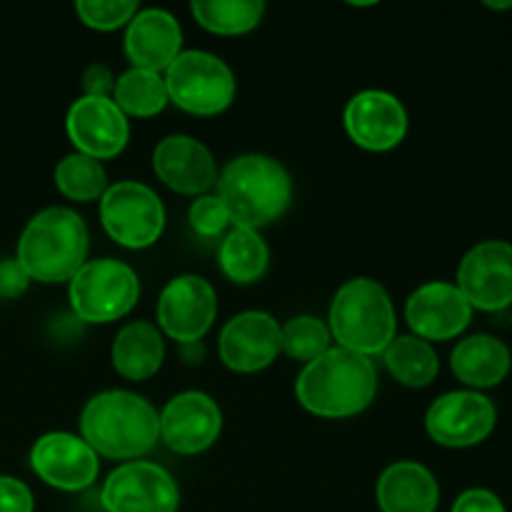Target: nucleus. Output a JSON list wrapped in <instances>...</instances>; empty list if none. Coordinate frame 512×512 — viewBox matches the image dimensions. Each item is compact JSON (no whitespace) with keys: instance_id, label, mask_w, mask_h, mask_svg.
<instances>
[{"instance_id":"1","label":"nucleus","mask_w":512,"mask_h":512,"mask_svg":"<svg viewBox=\"0 0 512 512\" xmlns=\"http://www.w3.org/2000/svg\"><path fill=\"white\" fill-rule=\"evenodd\" d=\"M378 393V370L365 355L330 348L305 365L295 380V395L308 413L318 418H353L370 408Z\"/></svg>"},{"instance_id":"2","label":"nucleus","mask_w":512,"mask_h":512,"mask_svg":"<svg viewBox=\"0 0 512 512\" xmlns=\"http://www.w3.org/2000/svg\"><path fill=\"white\" fill-rule=\"evenodd\" d=\"M80 438L98 455L138 460L160 440V415L143 395L105 390L93 395L80 413Z\"/></svg>"},{"instance_id":"3","label":"nucleus","mask_w":512,"mask_h":512,"mask_svg":"<svg viewBox=\"0 0 512 512\" xmlns=\"http://www.w3.org/2000/svg\"><path fill=\"white\" fill-rule=\"evenodd\" d=\"M218 198L235 228L260 230L275 223L293 200V180L270 155L248 153L230 160L218 173Z\"/></svg>"},{"instance_id":"4","label":"nucleus","mask_w":512,"mask_h":512,"mask_svg":"<svg viewBox=\"0 0 512 512\" xmlns=\"http://www.w3.org/2000/svg\"><path fill=\"white\" fill-rule=\"evenodd\" d=\"M88 225L70 208H45L28 220L18 240V260L30 280L70 283L88 263Z\"/></svg>"},{"instance_id":"5","label":"nucleus","mask_w":512,"mask_h":512,"mask_svg":"<svg viewBox=\"0 0 512 512\" xmlns=\"http://www.w3.org/2000/svg\"><path fill=\"white\" fill-rule=\"evenodd\" d=\"M398 318L388 290L373 278H353L330 303L328 330L338 348L373 358L393 343Z\"/></svg>"},{"instance_id":"6","label":"nucleus","mask_w":512,"mask_h":512,"mask_svg":"<svg viewBox=\"0 0 512 512\" xmlns=\"http://www.w3.org/2000/svg\"><path fill=\"white\" fill-rule=\"evenodd\" d=\"M70 308L80 323L105 325L125 318L138 305V273L123 260H88L68 283Z\"/></svg>"},{"instance_id":"7","label":"nucleus","mask_w":512,"mask_h":512,"mask_svg":"<svg viewBox=\"0 0 512 512\" xmlns=\"http://www.w3.org/2000/svg\"><path fill=\"white\" fill-rule=\"evenodd\" d=\"M168 100L190 115H220L235 100V75L225 60L205 50H183L165 70Z\"/></svg>"},{"instance_id":"8","label":"nucleus","mask_w":512,"mask_h":512,"mask_svg":"<svg viewBox=\"0 0 512 512\" xmlns=\"http://www.w3.org/2000/svg\"><path fill=\"white\" fill-rule=\"evenodd\" d=\"M100 223L105 233L123 248H150L165 230L163 200L145 183L120 180L108 185L100 198Z\"/></svg>"},{"instance_id":"9","label":"nucleus","mask_w":512,"mask_h":512,"mask_svg":"<svg viewBox=\"0 0 512 512\" xmlns=\"http://www.w3.org/2000/svg\"><path fill=\"white\" fill-rule=\"evenodd\" d=\"M100 505L105 512H178L180 490L165 468L130 460L108 475Z\"/></svg>"},{"instance_id":"10","label":"nucleus","mask_w":512,"mask_h":512,"mask_svg":"<svg viewBox=\"0 0 512 512\" xmlns=\"http://www.w3.org/2000/svg\"><path fill=\"white\" fill-rule=\"evenodd\" d=\"M218 315L215 288L200 275H178L158 298V325L175 343H198Z\"/></svg>"},{"instance_id":"11","label":"nucleus","mask_w":512,"mask_h":512,"mask_svg":"<svg viewBox=\"0 0 512 512\" xmlns=\"http://www.w3.org/2000/svg\"><path fill=\"white\" fill-rule=\"evenodd\" d=\"M495 405L475 390H455L435 400L425 413V430L443 448H473L495 430Z\"/></svg>"},{"instance_id":"12","label":"nucleus","mask_w":512,"mask_h":512,"mask_svg":"<svg viewBox=\"0 0 512 512\" xmlns=\"http://www.w3.org/2000/svg\"><path fill=\"white\" fill-rule=\"evenodd\" d=\"M458 290L470 308L498 313L512 305V245L485 240L465 253L458 268Z\"/></svg>"},{"instance_id":"13","label":"nucleus","mask_w":512,"mask_h":512,"mask_svg":"<svg viewBox=\"0 0 512 512\" xmlns=\"http://www.w3.org/2000/svg\"><path fill=\"white\" fill-rule=\"evenodd\" d=\"M343 125L355 145L385 153L408 135V110L388 90H360L345 105Z\"/></svg>"},{"instance_id":"14","label":"nucleus","mask_w":512,"mask_h":512,"mask_svg":"<svg viewBox=\"0 0 512 512\" xmlns=\"http://www.w3.org/2000/svg\"><path fill=\"white\" fill-rule=\"evenodd\" d=\"M30 468L45 485L63 493L90 488L100 473L98 453L73 433H45L30 450Z\"/></svg>"},{"instance_id":"15","label":"nucleus","mask_w":512,"mask_h":512,"mask_svg":"<svg viewBox=\"0 0 512 512\" xmlns=\"http://www.w3.org/2000/svg\"><path fill=\"white\" fill-rule=\"evenodd\" d=\"M65 133L75 153L95 160H110L125 150L130 140V123L113 98H83L70 105L65 115Z\"/></svg>"},{"instance_id":"16","label":"nucleus","mask_w":512,"mask_h":512,"mask_svg":"<svg viewBox=\"0 0 512 512\" xmlns=\"http://www.w3.org/2000/svg\"><path fill=\"white\" fill-rule=\"evenodd\" d=\"M160 440L178 455H198L213 448L223 428V413L210 395L188 390L165 403Z\"/></svg>"},{"instance_id":"17","label":"nucleus","mask_w":512,"mask_h":512,"mask_svg":"<svg viewBox=\"0 0 512 512\" xmlns=\"http://www.w3.org/2000/svg\"><path fill=\"white\" fill-rule=\"evenodd\" d=\"M218 353L233 373H260L280 355V323L263 310H245L223 325Z\"/></svg>"},{"instance_id":"18","label":"nucleus","mask_w":512,"mask_h":512,"mask_svg":"<svg viewBox=\"0 0 512 512\" xmlns=\"http://www.w3.org/2000/svg\"><path fill=\"white\" fill-rule=\"evenodd\" d=\"M473 318V308L458 285L433 280V283L420 285L415 293H410L405 303V320L413 330L415 338L425 340H453L463 333Z\"/></svg>"},{"instance_id":"19","label":"nucleus","mask_w":512,"mask_h":512,"mask_svg":"<svg viewBox=\"0 0 512 512\" xmlns=\"http://www.w3.org/2000/svg\"><path fill=\"white\" fill-rule=\"evenodd\" d=\"M153 170L160 183L180 195H208L218 183V163L200 140L168 135L153 150Z\"/></svg>"},{"instance_id":"20","label":"nucleus","mask_w":512,"mask_h":512,"mask_svg":"<svg viewBox=\"0 0 512 512\" xmlns=\"http://www.w3.org/2000/svg\"><path fill=\"white\" fill-rule=\"evenodd\" d=\"M125 55L133 68L163 73L183 50V30L175 15L163 8H145L125 25Z\"/></svg>"},{"instance_id":"21","label":"nucleus","mask_w":512,"mask_h":512,"mask_svg":"<svg viewBox=\"0 0 512 512\" xmlns=\"http://www.w3.org/2000/svg\"><path fill=\"white\" fill-rule=\"evenodd\" d=\"M375 498L383 512H435L440 503V488L425 465L400 460L383 470Z\"/></svg>"},{"instance_id":"22","label":"nucleus","mask_w":512,"mask_h":512,"mask_svg":"<svg viewBox=\"0 0 512 512\" xmlns=\"http://www.w3.org/2000/svg\"><path fill=\"white\" fill-rule=\"evenodd\" d=\"M512 355L508 345L493 335H470L455 345L450 368L460 383L470 388H495L510 373Z\"/></svg>"},{"instance_id":"23","label":"nucleus","mask_w":512,"mask_h":512,"mask_svg":"<svg viewBox=\"0 0 512 512\" xmlns=\"http://www.w3.org/2000/svg\"><path fill=\"white\" fill-rule=\"evenodd\" d=\"M110 358H113L115 373L133 383H143V380L153 378L163 365V333L148 320H133L115 335Z\"/></svg>"},{"instance_id":"24","label":"nucleus","mask_w":512,"mask_h":512,"mask_svg":"<svg viewBox=\"0 0 512 512\" xmlns=\"http://www.w3.org/2000/svg\"><path fill=\"white\" fill-rule=\"evenodd\" d=\"M220 270L238 285L258 283L270 265V250L258 230L233 228L218 248Z\"/></svg>"},{"instance_id":"25","label":"nucleus","mask_w":512,"mask_h":512,"mask_svg":"<svg viewBox=\"0 0 512 512\" xmlns=\"http://www.w3.org/2000/svg\"><path fill=\"white\" fill-rule=\"evenodd\" d=\"M383 363L388 373L405 388H428L438 378L440 360L430 343L415 335H400L383 350Z\"/></svg>"},{"instance_id":"26","label":"nucleus","mask_w":512,"mask_h":512,"mask_svg":"<svg viewBox=\"0 0 512 512\" xmlns=\"http://www.w3.org/2000/svg\"><path fill=\"white\" fill-rule=\"evenodd\" d=\"M110 98L123 110L125 118L128 115H133V118H153V115L163 113L165 105L170 103L163 75L140 68H130L120 78H115V88Z\"/></svg>"},{"instance_id":"27","label":"nucleus","mask_w":512,"mask_h":512,"mask_svg":"<svg viewBox=\"0 0 512 512\" xmlns=\"http://www.w3.org/2000/svg\"><path fill=\"white\" fill-rule=\"evenodd\" d=\"M190 13L208 33L245 35L258 28L265 15L263 0H195Z\"/></svg>"},{"instance_id":"28","label":"nucleus","mask_w":512,"mask_h":512,"mask_svg":"<svg viewBox=\"0 0 512 512\" xmlns=\"http://www.w3.org/2000/svg\"><path fill=\"white\" fill-rule=\"evenodd\" d=\"M55 185L60 193L75 203L100 200L108 190V173L103 163L83 153H70L55 168Z\"/></svg>"},{"instance_id":"29","label":"nucleus","mask_w":512,"mask_h":512,"mask_svg":"<svg viewBox=\"0 0 512 512\" xmlns=\"http://www.w3.org/2000/svg\"><path fill=\"white\" fill-rule=\"evenodd\" d=\"M330 340L333 335H330L328 325L313 315H298L280 325V353L305 365L328 353Z\"/></svg>"},{"instance_id":"30","label":"nucleus","mask_w":512,"mask_h":512,"mask_svg":"<svg viewBox=\"0 0 512 512\" xmlns=\"http://www.w3.org/2000/svg\"><path fill=\"white\" fill-rule=\"evenodd\" d=\"M75 13L88 28L108 33V30L128 25L138 13V3L135 0H78Z\"/></svg>"},{"instance_id":"31","label":"nucleus","mask_w":512,"mask_h":512,"mask_svg":"<svg viewBox=\"0 0 512 512\" xmlns=\"http://www.w3.org/2000/svg\"><path fill=\"white\" fill-rule=\"evenodd\" d=\"M188 225L200 238H218L230 225V215L218 195H200L188 210Z\"/></svg>"},{"instance_id":"32","label":"nucleus","mask_w":512,"mask_h":512,"mask_svg":"<svg viewBox=\"0 0 512 512\" xmlns=\"http://www.w3.org/2000/svg\"><path fill=\"white\" fill-rule=\"evenodd\" d=\"M35 500L28 485L10 475H0V512H33Z\"/></svg>"},{"instance_id":"33","label":"nucleus","mask_w":512,"mask_h":512,"mask_svg":"<svg viewBox=\"0 0 512 512\" xmlns=\"http://www.w3.org/2000/svg\"><path fill=\"white\" fill-rule=\"evenodd\" d=\"M450 512H508L505 510L503 500L495 493L485 488H473L465 490L458 500H455L453 510Z\"/></svg>"},{"instance_id":"34","label":"nucleus","mask_w":512,"mask_h":512,"mask_svg":"<svg viewBox=\"0 0 512 512\" xmlns=\"http://www.w3.org/2000/svg\"><path fill=\"white\" fill-rule=\"evenodd\" d=\"M30 285L28 273L15 258L0 263V298H18Z\"/></svg>"},{"instance_id":"35","label":"nucleus","mask_w":512,"mask_h":512,"mask_svg":"<svg viewBox=\"0 0 512 512\" xmlns=\"http://www.w3.org/2000/svg\"><path fill=\"white\" fill-rule=\"evenodd\" d=\"M115 88V78L108 65L93 63L83 73V90L90 98H110Z\"/></svg>"},{"instance_id":"36","label":"nucleus","mask_w":512,"mask_h":512,"mask_svg":"<svg viewBox=\"0 0 512 512\" xmlns=\"http://www.w3.org/2000/svg\"><path fill=\"white\" fill-rule=\"evenodd\" d=\"M178 353H180V358H183L185 365H200L205 360L203 340H198V343L178 345Z\"/></svg>"},{"instance_id":"37","label":"nucleus","mask_w":512,"mask_h":512,"mask_svg":"<svg viewBox=\"0 0 512 512\" xmlns=\"http://www.w3.org/2000/svg\"><path fill=\"white\" fill-rule=\"evenodd\" d=\"M488 5V8H493V10H508V8H512V3H485Z\"/></svg>"}]
</instances>
